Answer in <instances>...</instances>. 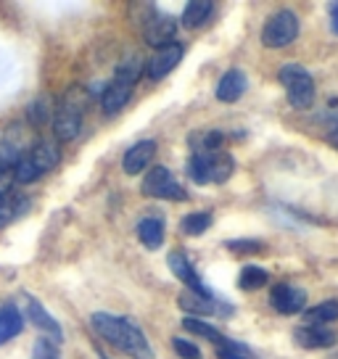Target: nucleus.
Listing matches in <instances>:
<instances>
[{
  "label": "nucleus",
  "mask_w": 338,
  "mask_h": 359,
  "mask_svg": "<svg viewBox=\"0 0 338 359\" xmlns=\"http://www.w3.org/2000/svg\"><path fill=\"white\" fill-rule=\"evenodd\" d=\"M217 357L219 359H257V354H254L246 344L222 336L219 338V344H217Z\"/></svg>",
  "instance_id": "24"
},
{
  "label": "nucleus",
  "mask_w": 338,
  "mask_h": 359,
  "mask_svg": "<svg viewBox=\"0 0 338 359\" xmlns=\"http://www.w3.org/2000/svg\"><path fill=\"white\" fill-rule=\"evenodd\" d=\"M182 327H185L188 333H193V336H201L203 341L215 344V346L219 344V338H222L219 330H215L209 323H203V320H198V317H185V320H182Z\"/></svg>",
  "instance_id": "25"
},
{
  "label": "nucleus",
  "mask_w": 338,
  "mask_h": 359,
  "mask_svg": "<svg viewBox=\"0 0 338 359\" xmlns=\"http://www.w3.org/2000/svg\"><path fill=\"white\" fill-rule=\"evenodd\" d=\"M299 37V16L291 8L275 11L262 27V45L264 48H285Z\"/></svg>",
  "instance_id": "7"
},
{
  "label": "nucleus",
  "mask_w": 338,
  "mask_h": 359,
  "mask_svg": "<svg viewBox=\"0 0 338 359\" xmlns=\"http://www.w3.org/2000/svg\"><path fill=\"white\" fill-rule=\"evenodd\" d=\"M175 34H177V19L169 13L154 11L151 16L143 19V37L151 48H167L175 45Z\"/></svg>",
  "instance_id": "10"
},
{
  "label": "nucleus",
  "mask_w": 338,
  "mask_h": 359,
  "mask_svg": "<svg viewBox=\"0 0 338 359\" xmlns=\"http://www.w3.org/2000/svg\"><path fill=\"white\" fill-rule=\"evenodd\" d=\"M236 172V158L217 151V154H193L188 161V177L198 185H222L233 177Z\"/></svg>",
  "instance_id": "4"
},
{
  "label": "nucleus",
  "mask_w": 338,
  "mask_h": 359,
  "mask_svg": "<svg viewBox=\"0 0 338 359\" xmlns=\"http://www.w3.org/2000/svg\"><path fill=\"white\" fill-rule=\"evenodd\" d=\"M140 72H143V61L137 56H127L116 67L114 79L101 90V109L106 116H114L127 106V101L133 98V88L140 79Z\"/></svg>",
  "instance_id": "2"
},
{
  "label": "nucleus",
  "mask_w": 338,
  "mask_h": 359,
  "mask_svg": "<svg viewBox=\"0 0 338 359\" xmlns=\"http://www.w3.org/2000/svg\"><path fill=\"white\" fill-rule=\"evenodd\" d=\"M11 185H13V172H8V169H0V198L11 191Z\"/></svg>",
  "instance_id": "31"
},
{
  "label": "nucleus",
  "mask_w": 338,
  "mask_h": 359,
  "mask_svg": "<svg viewBox=\"0 0 338 359\" xmlns=\"http://www.w3.org/2000/svg\"><path fill=\"white\" fill-rule=\"evenodd\" d=\"M48 119H50V111H48L46 101H43V98H40V101H34L32 106H29V122L43 124V122H48Z\"/></svg>",
  "instance_id": "29"
},
{
  "label": "nucleus",
  "mask_w": 338,
  "mask_h": 359,
  "mask_svg": "<svg viewBox=\"0 0 338 359\" xmlns=\"http://www.w3.org/2000/svg\"><path fill=\"white\" fill-rule=\"evenodd\" d=\"M90 323L103 341H109L111 346L127 351L133 359H154V351H151L146 333L133 320L114 317V314H106V312H95L90 317Z\"/></svg>",
  "instance_id": "1"
},
{
  "label": "nucleus",
  "mask_w": 338,
  "mask_h": 359,
  "mask_svg": "<svg viewBox=\"0 0 338 359\" xmlns=\"http://www.w3.org/2000/svg\"><path fill=\"white\" fill-rule=\"evenodd\" d=\"M32 359H61L58 344L53 338H37L32 346Z\"/></svg>",
  "instance_id": "26"
},
{
  "label": "nucleus",
  "mask_w": 338,
  "mask_h": 359,
  "mask_svg": "<svg viewBox=\"0 0 338 359\" xmlns=\"http://www.w3.org/2000/svg\"><path fill=\"white\" fill-rule=\"evenodd\" d=\"M88 93L82 88H74L67 93V98L61 101L58 111L53 114V133H56L58 140H74L82 130V111L88 106Z\"/></svg>",
  "instance_id": "5"
},
{
  "label": "nucleus",
  "mask_w": 338,
  "mask_h": 359,
  "mask_svg": "<svg viewBox=\"0 0 338 359\" xmlns=\"http://www.w3.org/2000/svg\"><path fill=\"white\" fill-rule=\"evenodd\" d=\"M225 246L233 254H259L262 248H264V243L257 241V238H243V241H227Z\"/></svg>",
  "instance_id": "27"
},
{
  "label": "nucleus",
  "mask_w": 338,
  "mask_h": 359,
  "mask_svg": "<svg viewBox=\"0 0 338 359\" xmlns=\"http://www.w3.org/2000/svg\"><path fill=\"white\" fill-rule=\"evenodd\" d=\"M24 302H27V306H24V312H27V320H29V323H32L37 330H43V333H48V336H53V341H56V344H61V341H64L61 325H58L56 320L48 314L46 306L37 302V299H32V296H24Z\"/></svg>",
  "instance_id": "14"
},
{
  "label": "nucleus",
  "mask_w": 338,
  "mask_h": 359,
  "mask_svg": "<svg viewBox=\"0 0 338 359\" xmlns=\"http://www.w3.org/2000/svg\"><path fill=\"white\" fill-rule=\"evenodd\" d=\"M156 140H137L135 146L130 148L122 158V169L127 175H137V172H143V169L154 161L156 156Z\"/></svg>",
  "instance_id": "17"
},
{
  "label": "nucleus",
  "mask_w": 338,
  "mask_h": 359,
  "mask_svg": "<svg viewBox=\"0 0 338 359\" xmlns=\"http://www.w3.org/2000/svg\"><path fill=\"white\" fill-rule=\"evenodd\" d=\"M137 238L140 243L148 248V251H156L161 243H164V222L156 219V217H146L137 222Z\"/></svg>",
  "instance_id": "20"
},
{
  "label": "nucleus",
  "mask_w": 338,
  "mask_h": 359,
  "mask_svg": "<svg viewBox=\"0 0 338 359\" xmlns=\"http://www.w3.org/2000/svg\"><path fill=\"white\" fill-rule=\"evenodd\" d=\"M58 158H61V151H58V146L53 140H40V143H34V146L16 161V167H13V182L29 185V182L40 180L46 172H50V169L56 167Z\"/></svg>",
  "instance_id": "3"
},
{
  "label": "nucleus",
  "mask_w": 338,
  "mask_h": 359,
  "mask_svg": "<svg viewBox=\"0 0 338 359\" xmlns=\"http://www.w3.org/2000/svg\"><path fill=\"white\" fill-rule=\"evenodd\" d=\"M270 280V272L259 264H246V267L241 269V275H238V288L241 291H259L264 288Z\"/></svg>",
  "instance_id": "21"
},
{
  "label": "nucleus",
  "mask_w": 338,
  "mask_h": 359,
  "mask_svg": "<svg viewBox=\"0 0 338 359\" xmlns=\"http://www.w3.org/2000/svg\"><path fill=\"white\" fill-rule=\"evenodd\" d=\"M293 341L296 346L302 348H330L338 344V333L327 330V327H317V325H302L293 330Z\"/></svg>",
  "instance_id": "15"
},
{
  "label": "nucleus",
  "mask_w": 338,
  "mask_h": 359,
  "mask_svg": "<svg viewBox=\"0 0 338 359\" xmlns=\"http://www.w3.org/2000/svg\"><path fill=\"white\" fill-rule=\"evenodd\" d=\"M278 77H280V85L285 88V93H288V103H291L293 109L306 111V109L315 106V95H317L315 79H312V74L304 67L285 64V67H280Z\"/></svg>",
  "instance_id": "6"
},
{
  "label": "nucleus",
  "mask_w": 338,
  "mask_h": 359,
  "mask_svg": "<svg viewBox=\"0 0 338 359\" xmlns=\"http://www.w3.org/2000/svg\"><path fill=\"white\" fill-rule=\"evenodd\" d=\"M143 196L148 198H158V201H185L188 198V191L182 188L177 177L169 172L167 167H154L143 177V185H140Z\"/></svg>",
  "instance_id": "8"
},
{
  "label": "nucleus",
  "mask_w": 338,
  "mask_h": 359,
  "mask_svg": "<svg viewBox=\"0 0 338 359\" xmlns=\"http://www.w3.org/2000/svg\"><path fill=\"white\" fill-rule=\"evenodd\" d=\"M182 53H185V48L182 45H167V48H158L156 53L151 56V61H148V77L154 79V82H158V79H164L169 74V72H175V67L182 61Z\"/></svg>",
  "instance_id": "13"
},
{
  "label": "nucleus",
  "mask_w": 338,
  "mask_h": 359,
  "mask_svg": "<svg viewBox=\"0 0 338 359\" xmlns=\"http://www.w3.org/2000/svg\"><path fill=\"white\" fill-rule=\"evenodd\" d=\"M167 264H169V269H172V275H175V278H177L191 293L203 296V299H215V291L198 278V272H196V267H193V262L185 257L182 251H172V254L167 257Z\"/></svg>",
  "instance_id": "9"
},
{
  "label": "nucleus",
  "mask_w": 338,
  "mask_h": 359,
  "mask_svg": "<svg viewBox=\"0 0 338 359\" xmlns=\"http://www.w3.org/2000/svg\"><path fill=\"white\" fill-rule=\"evenodd\" d=\"M212 222H215V217H212L209 212H193V214H185V217H182L180 227L185 236L198 238L212 227Z\"/></svg>",
  "instance_id": "23"
},
{
  "label": "nucleus",
  "mask_w": 338,
  "mask_h": 359,
  "mask_svg": "<svg viewBox=\"0 0 338 359\" xmlns=\"http://www.w3.org/2000/svg\"><path fill=\"white\" fill-rule=\"evenodd\" d=\"M270 304L278 314H296L306 306V291L299 285H291V283H280L272 288Z\"/></svg>",
  "instance_id": "12"
},
{
  "label": "nucleus",
  "mask_w": 338,
  "mask_h": 359,
  "mask_svg": "<svg viewBox=\"0 0 338 359\" xmlns=\"http://www.w3.org/2000/svg\"><path fill=\"white\" fill-rule=\"evenodd\" d=\"M101 359H109V357H101Z\"/></svg>",
  "instance_id": "34"
},
{
  "label": "nucleus",
  "mask_w": 338,
  "mask_h": 359,
  "mask_svg": "<svg viewBox=\"0 0 338 359\" xmlns=\"http://www.w3.org/2000/svg\"><path fill=\"white\" fill-rule=\"evenodd\" d=\"M19 214V209H16V203H0V227L3 224H8Z\"/></svg>",
  "instance_id": "30"
},
{
  "label": "nucleus",
  "mask_w": 338,
  "mask_h": 359,
  "mask_svg": "<svg viewBox=\"0 0 338 359\" xmlns=\"http://www.w3.org/2000/svg\"><path fill=\"white\" fill-rule=\"evenodd\" d=\"M327 11H330V22H333V32L338 34V3H330V8H327Z\"/></svg>",
  "instance_id": "32"
},
{
  "label": "nucleus",
  "mask_w": 338,
  "mask_h": 359,
  "mask_svg": "<svg viewBox=\"0 0 338 359\" xmlns=\"http://www.w3.org/2000/svg\"><path fill=\"white\" fill-rule=\"evenodd\" d=\"M336 320H338V302H323L304 312L306 325L323 327V325H327V323H336Z\"/></svg>",
  "instance_id": "22"
},
{
  "label": "nucleus",
  "mask_w": 338,
  "mask_h": 359,
  "mask_svg": "<svg viewBox=\"0 0 338 359\" xmlns=\"http://www.w3.org/2000/svg\"><path fill=\"white\" fill-rule=\"evenodd\" d=\"M177 304H180L185 312L198 314V320H201V317H230V314H233V306L225 302H219L217 296L215 299H203V296H196V293L185 291V293H180Z\"/></svg>",
  "instance_id": "11"
},
{
  "label": "nucleus",
  "mask_w": 338,
  "mask_h": 359,
  "mask_svg": "<svg viewBox=\"0 0 338 359\" xmlns=\"http://www.w3.org/2000/svg\"><path fill=\"white\" fill-rule=\"evenodd\" d=\"M172 348H175V354H177L180 359H201V348L180 336L172 338Z\"/></svg>",
  "instance_id": "28"
},
{
  "label": "nucleus",
  "mask_w": 338,
  "mask_h": 359,
  "mask_svg": "<svg viewBox=\"0 0 338 359\" xmlns=\"http://www.w3.org/2000/svg\"><path fill=\"white\" fill-rule=\"evenodd\" d=\"M212 11H215V3H209V0H191L182 8L180 22L185 29H201L203 24L212 19Z\"/></svg>",
  "instance_id": "18"
},
{
  "label": "nucleus",
  "mask_w": 338,
  "mask_h": 359,
  "mask_svg": "<svg viewBox=\"0 0 338 359\" xmlns=\"http://www.w3.org/2000/svg\"><path fill=\"white\" fill-rule=\"evenodd\" d=\"M24 330V317L22 312L8 304V306H0V346L8 344L11 338H16Z\"/></svg>",
  "instance_id": "19"
},
{
  "label": "nucleus",
  "mask_w": 338,
  "mask_h": 359,
  "mask_svg": "<svg viewBox=\"0 0 338 359\" xmlns=\"http://www.w3.org/2000/svg\"><path fill=\"white\" fill-rule=\"evenodd\" d=\"M248 88V79L243 69H227L222 79L217 82V101L219 103H236Z\"/></svg>",
  "instance_id": "16"
},
{
  "label": "nucleus",
  "mask_w": 338,
  "mask_h": 359,
  "mask_svg": "<svg viewBox=\"0 0 338 359\" xmlns=\"http://www.w3.org/2000/svg\"><path fill=\"white\" fill-rule=\"evenodd\" d=\"M327 140H330V146H333V148H338V127L330 133V137H327Z\"/></svg>",
  "instance_id": "33"
}]
</instances>
